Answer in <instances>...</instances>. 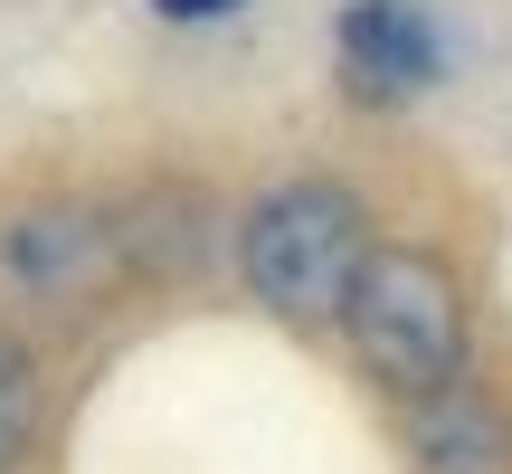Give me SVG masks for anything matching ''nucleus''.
<instances>
[{"label":"nucleus","instance_id":"4","mask_svg":"<svg viewBox=\"0 0 512 474\" xmlns=\"http://www.w3.org/2000/svg\"><path fill=\"white\" fill-rule=\"evenodd\" d=\"M342 67L361 95H418L437 76V29L408 0H351L342 10Z\"/></svg>","mask_w":512,"mask_h":474},{"label":"nucleus","instance_id":"3","mask_svg":"<svg viewBox=\"0 0 512 474\" xmlns=\"http://www.w3.org/2000/svg\"><path fill=\"white\" fill-rule=\"evenodd\" d=\"M114 247H124V228H114L105 209L57 200V209H29V219L0 237V266H10L29 294H86V285H105Z\"/></svg>","mask_w":512,"mask_h":474},{"label":"nucleus","instance_id":"5","mask_svg":"<svg viewBox=\"0 0 512 474\" xmlns=\"http://www.w3.org/2000/svg\"><path fill=\"white\" fill-rule=\"evenodd\" d=\"M418 446H427V474H503V427L475 389H437L418 418Z\"/></svg>","mask_w":512,"mask_h":474},{"label":"nucleus","instance_id":"2","mask_svg":"<svg viewBox=\"0 0 512 474\" xmlns=\"http://www.w3.org/2000/svg\"><path fill=\"white\" fill-rule=\"evenodd\" d=\"M361 200H351L342 181H285L266 190V200L247 209V285L266 294L275 313H294V323H323V313H342V285L351 266H361Z\"/></svg>","mask_w":512,"mask_h":474},{"label":"nucleus","instance_id":"1","mask_svg":"<svg viewBox=\"0 0 512 474\" xmlns=\"http://www.w3.org/2000/svg\"><path fill=\"white\" fill-rule=\"evenodd\" d=\"M342 323L370 380L408 389V399H437L465 380V285L427 247H361L342 285Z\"/></svg>","mask_w":512,"mask_h":474},{"label":"nucleus","instance_id":"7","mask_svg":"<svg viewBox=\"0 0 512 474\" xmlns=\"http://www.w3.org/2000/svg\"><path fill=\"white\" fill-rule=\"evenodd\" d=\"M152 10H162V19H181V29H200V19H228L238 0H152Z\"/></svg>","mask_w":512,"mask_h":474},{"label":"nucleus","instance_id":"6","mask_svg":"<svg viewBox=\"0 0 512 474\" xmlns=\"http://www.w3.org/2000/svg\"><path fill=\"white\" fill-rule=\"evenodd\" d=\"M38 446V361L19 332H0V474H19Z\"/></svg>","mask_w":512,"mask_h":474}]
</instances>
